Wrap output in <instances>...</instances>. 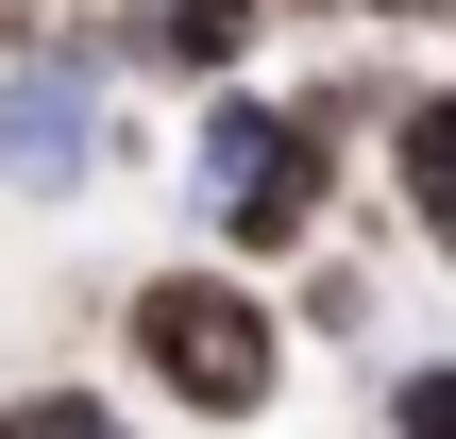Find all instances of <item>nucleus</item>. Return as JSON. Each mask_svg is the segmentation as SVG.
<instances>
[{
    "label": "nucleus",
    "instance_id": "obj_1",
    "mask_svg": "<svg viewBox=\"0 0 456 439\" xmlns=\"http://www.w3.org/2000/svg\"><path fill=\"white\" fill-rule=\"evenodd\" d=\"M372 85L389 68H237L186 102L169 135V203H186V254H237V271H305L338 220H355V152H372Z\"/></svg>",
    "mask_w": 456,
    "mask_h": 439
},
{
    "label": "nucleus",
    "instance_id": "obj_2",
    "mask_svg": "<svg viewBox=\"0 0 456 439\" xmlns=\"http://www.w3.org/2000/svg\"><path fill=\"white\" fill-rule=\"evenodd\" d=\"M102 338H118V389L152 406V423H271L288 389H305V338H288V288L271 271H237V254H152V271H118V305H102Z\"/></svg>",
    "mask_w": 456,
    "mask_h": 439
},
{
    "label": "nucleus",
    "instance_id": "obj_3",
    "mask_svg": "<svg viewBox=\"0 0 456 439\" xmlns=\"http://www.w3.org/2000/svg\"><path fill=\"white\" fill-rule=\"evenodd\" d=\"M355 406H372V439H456V338H389L355 372Z\"/></svg>",
    "mask_w": 456,
    "mask_h": 439
},
{
    "label": "nucleus",
    "instance_id": "obj_4",
    "mask_svg": "<svg viewBox=\"0 0 456 439\" xmlns=\"http://www.w3.org/2000/svg\"><path fill=\"white\" fill-rule=\"evenodd\" d=\"M0 439H152L135 389H85V372H17L0 389Z\"/></svg>",
    "mask_w": 456,
    "mask_h": 439
}]
</instances>
